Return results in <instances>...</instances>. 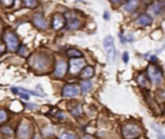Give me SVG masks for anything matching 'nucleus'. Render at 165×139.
Returning <instances> with one entry per match:
<instances>
[{"mask_svg":"<svg viewBox=\"0 0 165 139\" xmlns=\"http://www.w3.org/2000/svg\"><path fill=\"white\" fill-rule=\"evenodd\" d=\"M8 116L5 110H0V123H3L5 121H7Z\"/></svg>","mask_w":165,"mask_h":139,"instance_id":"obj_23","label":"nucleus"},{"mask_svg":"<svg viewBox=\"0 0 165 139\" xmlns=\"http://www.w3.org/2000/svg\"><path fill=\"white\" fill-rule=\"evenodd\" d=\"M5 50V46L3 45V44H1V43H0V53H1V52H3Z\"/></svg>","mask_w":165,"mask_h":139,"instance_id":"obj_32","label":"nucleus"},{"mask_svg":"<svg viewBox=\"0 0 165 139\" xmlns=\"http://www.w3.org/2000/svg\"><path fill=\"white\" fill-rule=\"evenodd\" d=\"M18 90H19V91H22V92H24V93H28V94H30V95H34V96H38V97L41 96L40 94H38V93H36V92L29 91V90H26V89H23V88H18Z\"/></svg>","mask_w":165,"mask_h":139,"instance_id":"obj_27","label":"nucleus"},{"mask_svg":"<svg viewBox=\"0 0 165 139\" xmlns=\"http://www.w3.org/2000/svg\"><path fill=\"white\" fill-rule=\"evenodd\" d=\"M141 128L134 124H125L122 126V135L124 139H137L141 136Z\"/></svg>","mask_w":165,"mask_h":139,"instance_id":"obj_1","label":"nucleus"},{"mask_svg":"<svg viewBox=\"0 0 165 139\" xmlns=\"http://www.w3.org/2000/svg\"><path fill=\"white\" fill-rule=\"evenodd\" d=\"M0 29H1V22H0Z\"/></svg>","mask_w":165,"mask_h":139,"instance_id":"obj_36","label":"nucleus"},{"mask_svg":"<svg viewBox=\"0 0 165 139\" xmlns=\"http://www.w3.org/2000/svg\"><path fill=\"white\" fill-rule=\"evenodd\" d=\"M137 82L138 84L145 89H150V82L147 79V77H145L144 75H139L137 77Z\"/></svg>","mask_w":165,"mask_h":139,"instance_id":"obj_17","label":"nucleus"},{"mask_svg":"<svg viewBox=\"0 0 165 139\" xmlns=\"http://www.w3.org/2000/svg\"><path fill=\"white\" fill-rule=\"evenodd\" d=\"M67 72V64L64 61H59L56 65V69H55V75L57 77H62L65 75Z\"/></svg>","mask_w":165,"mask_h":139,"instance_id":"obj_12","label":"nucleus"},{"mask_svg":"<svg viewBox=\"0 0 165 139\" xmlns=\"http://www.w3.org/2000/svg\"><path fill=\"white\" fill-rule=\"evenodd\" d=\"M71 113L73 116H75V117H79L82 114V107H81V105L77 104L75 107H73V109H71Z\"/></svg>","mask_w":165,"mask_h":139,"instance_id":"obj_20","label":"nucleus"},{"mask_svg":"<svg viewBox=\"0 0 165 139\" xmlns=\"http://www.w3.org/2000/svg\"><path fill=\"white\" fill-rule=\"evenodd\" d=\"M1 3L5 7H12L14 5V0H1Z\"/></svg>","mask_w":165,"mask_h":139,"instance_id":"obj_26","label":"nucleus"},{"mask_svg":"<svg viewBox=\"0 0 165 139\" xmlns=\"http://www.w3.org/2000/svg\"><path fill=\"white\" fill-rule=\"evenodd\" d=\"M94 73H95L94 69L92 67L88 66V67H86L82 70V72L80 74V77L82 79H89L94 75Z\"/></svg>","mask_w":165,"mask_h":139,"instance_id":"obj_14","label":"nucleus"},{"mask_svg":"<svg viewBox=\"0 0 165 139\" xmlns=\"http://www.w3.org/2000/svg\"><path fill=\"white\" fill-rule=\"evenodd\" d=\"M23 3L26 7L28 8H36L38 6V0H23Z\"/></svg>","mask_w":165,"mask_h":139,"instance_id":"obj_21","label":"nucleus"},{"mask_svg":"<svg viewBox=\"0 0 165 139\" xmlns=\"http://www.w3.org/2000/svg\"><path fill=\"white\" fill-rule=\"evenodd\" d=\"M29 62L37 71H44L50 65V58L45 54H36L30 57Z\"/></svg>","mask_w":165,"mask_h":139,"instance_id":"obj_2","label":"nucleus"},{"mask_svg":"<svg viewBox=\"0 0 165 139\" xmlns=\"http://www.w3.org/2000/svg\"><path fill=\"white\" fill-rule=\"evenodd\" d=\"M137 5H138V0H129V1L123 6V9L125 12H131L137 7Z\"/></svg>","mask_w":165,"mask_h":139,"instance_id":"obj_15","label":"nucleus"},{"mask_svg":"<svg viewBox=\"0 0 165 139\" xmlns=\"http://www.w3.org/2000/svg\"><path fill=\"white\" fill-rule=\"evenodd\" d=\"M26 107L30 108V109H35V108L38 107V105L37 104H33V103H28V104H26Z\"/></svg>","mask_w":165,"mask_h":139,"instance_id":"obj_30","label":"nucleus"},{"mask_svg":"<svg viewBox=\"0 0 165 139\" xmlns=\"http://www.w3.org/2000/svg\"><path fill=\"white\" fill-rule=\"evenodd\" d=\"M30 134V127L27 124H21L17 128V137L21 139H26Z\"/></svg>","mask_w":165,"mask_h":139,"instance_id":"obj_9","label":"nucleus"},{"mask_svg":"<svg viewBox=\"0 0 165 139\" xmlns=\"http://www.w3.org/2000/svg\"><path fill=\"white\" fill-rule=\"evenodd\" d=\"M80 93V89L77 85L68 84L63 88V97L65 98H74L78 96Z\"/></svg>","mask_w":165,"mask_h":139,"instance_id":"obj_6","label":"nucleus"},{"mask_svg":"<svg viewBox=\"0 0 165 139\" xmlns=\"http://www.w3.org/2000/svg\"><path fill=\"white\" fill-rule=\"evenodd\" d=\"M4 41L7 44L8 48L10 49L11 51H16L17 50L18 48V40L17 37L16 36V34H14L11 31H7L4 33Z\"/></svg>","mask_w":165,"mask_h":139,"instance_id":"obj_4","label":"nucleus"},{"mask_svg":"<svg viewBox=\"0 0 165 139\" xmlns=\"http://www.w3.org/2000/svg\"><path fill=\"white\" fill-rule=\"evenodd\" d=\"M67 18H68V22H67L68 29H70V30H75V29L79 28L80 22L78 18L75 17H73V16L67 17Z\"/></svg>","mask_w":165,"mask_h":139,"instance_id":"obj_11","label":"nucleus"},{"mask_svg":"<svg viewBox=\"0 0 165 139\" xmlns=\"http://www.w3.org/2000/svg\"><path fill=\"white\" fill-rule=\"evenodd\" d=\"M81 139H96V138L94 136H92V135H85Z\"/></svg>","mask_w":165,"mask_h":139,"instance_id":"obj_31","label":"nucleus"},{"mask_svg":"<svg viewBox=\"0 0 165 139\" xmlns=\"http://www.w3.org/2000/svg\"><path fill=\"white\" fill-rule=\"evenodd\" d=\"M1 132L4 134H11L12 133V128H10L9 127H4L1 130Z\"/></svg>","mask_w":165,"mask_h":139,"instance_id":"obj_28","label":"nucleus"},{"mask_svg":"<svg viewBox=\"0 0 165 139\" xmlns=\"http://www.w3.org/2000/svg\"><path fill=\"white\" fill-rule=\"evenodd\" d=\"M33 139H40V136H39V135H36L35 138H33Z\"/></svg>","mask_w":165,"mask_h":139,"instance_id":"obj_35","label":"nucleus"},{"mask_svg":"<svg viewBox=\"0 0 165 139\" xmlns=\"http://www.w3.org/2000/svg\"><path fill=\"white\" fill-rule=\"evenodd\" d=\"M103 46L106 53H107L108 60L113 62L116 57V47L114 44V39L111 36H106L103 41Z\"/></svg>","mask_w":165,"mask_h":139,"instance_id":"obj_3","label":"nucleus"},{"mask_svg":"<svg viewBox=\"0 0 165 139\" xmlns=\"http://www.w3.org/2000/svg\"><path fill=\"white\" fill-rule=\"evenodd\" d=\"M164 9V3L161 0V1H157L154 2L151 7H150V11L153 14V15H159L162 13Z\"/></svg>","mask_w":165,"mask_h":139,"instance_id":"obj_13","label":"nucleus"},{"mask_svg":"<svg viewBox=\"0 0 165 139\" xmlns=\"http://www.w3.org/2000/svg\"><path fill=\"white\" fill-rule=\"evenodd\" d=\"M148 75L150 77L151 80L153 83H160L162 80V72L161 70L154 66V65H150L148 67Z\"/></svg>","mask_w":165,"mask_h":139,"instance_id":"obj_5","label":"nucleus"},{"mask_svg":"<svg viewBox=\"0 0 165 139\" xmlns=\"http://www.w3.org/2000/svg\"><path fill=\"white\" fill-rule=\"evenodd\" d=\"M33 22L34 24L38 27V28H41V29H45L48 26V23L45 19L40 15V14H36L33 17Z\"/></svg>","mask_w":165,"mask_h":139,"instance_id":"obj_10","label":"nucleus"},{"mask_svg":"<svg viewBox=\"0 0 165 139\" xmlns=\"http://www.w3.org/2000/svg\"><path fill=\"white\" fill-rule=\"evenodd\" d=\"M66 24V17L61 14H56L52 18V27L55 30H60Z\"/></svg>","mask_w":165,"mask_h":139,"instance_id":"obj_8","label":"nucleus"},{"mask_svg":"<svg viewBox=\"0 0 165 139\" xmlns=\"http://www.w3.org/2000/svg\"><path fill=\"white\" fill-rule=\"evenodd\" d=\"M129 59H130L129 53H128V52H125V53L123 54V60H124V62H125V63H128V62H129Z\"/></svg>","mask_w":165,"mask_h":139,"instance_id":"obj_29","label":"nucleus"},{"mask_svg":"<svg viewBox=\"0 0 165 139\" xmlns=\"http://www.w3.org/2000/svg\"><path fill=\"white\" fill-rule=\"evenodd\" d=\"M59 139H75V136L72 133H69V132H65L63 133Z\"/></svg>","mask_w":165,"mask_h":139,"instance_id":"obj_24","label":"nucleus"},{"mask_svg":"<svg viewBox=\"0 0 165 139\" xmlns=\"http://www.w3.org/2000/svg\"><path fill=\"white\" fill-rule=\"evenodd\" d=\"M157 100L160 103H162L164 102V91L163 90H158L157 92Z\"/></svg>","mask_w":165,"mask_h":139,"instance_id":"obj_22","label":"nucleus"},{"mask_svg":"<svg viewBox=\"0 0 165 139\" xmlns=\"http://www.w3.org/2000/svg\"><path fill=\"white\" fill-rule=\"evenodd\" d=\"M104 18H105V19H108V18H109V17H108V13H107V12H105V13H104Z\"/></svg>","mask_w":165,"mask_h":139,"instance_id":"obj_33","label":"nucleus"},{"mask_svg":"<svg viewBox=\"0 0 165 139\" xmlns=\"http://www.w3.org/2000/svg\"><path fill=\"white\" fill-rule=\"evenodd\" d=\"M67 55L69 57H72V58H78V57L82 56V53L75 48H70L69 50L67 51Z\"/></svg>","mask_w":165,"mask_h":139,"instance_id":"obj_18","label":"nucleus"},{"mask_svg":"<svg viewBox=\"0 0 165 139\" xmlns=\"http://www.w3.org/2000/svg\"><path fill=\"white\" fill-rule=\"evenodd\" d=\"M152 22H153V19H152V17L149 15H142V16H140L139 18H138V21H137L138 24L145 25V26L150 25L152 23Z\"/></svg>","mask_w":165,"mask_h":139,"instance_id":"obj_16","label":"nucleus"},{"mask_svg":"<svg viewBox=\"0 0 165 139\" xmlns=\"http://www.w3.org/2000/svg\"><path fill=\"white\" fill-rule=\"evenodd\" d=\"M18 53L21 55H22V56H26L28 54V50H27V48L24 46H19V48H18Z\"/></svg>","mask_w":165,"mask_h":139,"instance_id":"obj_25","label":"nucleus"},{"mask_svg":"<svg viewBox=\"0 0 165 139\" xmlns=\"http://www.w3.org/2000/svg\"><path fill=\"white\" fill-rule=\"evenodd\" d=\"M91 89H92V82L89 81L88 79H87V80H85V81H83V82L81 83V90H82V92H83L84 94L88 93V92L91 90Z\"/></svg>","mask_w":165,"mask_h":139,"instance_id":"obj_19","label":"nucleus"},{"mask_svg":"<svg viewBox=\"0 0 165 139\" xmlns=\"http://www.w3.org/2000/svg\"><path fill=\"white\" fill-rule=\"evenodd\" d=\"M110 1H112V2H114V3H120L122 0H110Z\"/></svg>","mask_w":165,"mask_h":139,"instance_id":"obj_34","label":"nucleus"},{"mask_svg":"<svg viewBox=\"0 0 165 139\" xmlns=\"http://www.w3.org/2000/svg\"><path fill=\"white\" fill-rule=\"evenodd\" d=\"M85 66V61L83 59L80 58H73L70 61V72L73 74H75L78 72H80V70Z\"/></svg>","mask_w":165,"mask_h":139,"instance_id":"obj_7","label":"nucleus"}]
</instances>
